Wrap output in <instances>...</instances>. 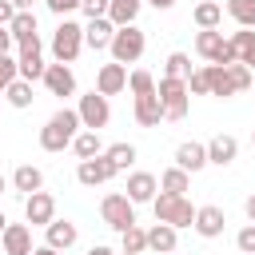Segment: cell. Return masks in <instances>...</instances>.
<instances>
[{
    "label": "cell",
    "instance_id": "cell-9",
    "mask_svg": "<svg viewBox=\"0 0 255 255\" xmlns=\"http://www.w3.org/2000/svg\"><path fill=\"white\" fill-rule=\"evenodd\" d=\"M24 219H28V227H48L56 219V199L44 187L32 191V195H24Z\"/></svg>",
    "mask_w": 255,
    "mask_h": 255
},
{
    "label": "cell",
    "instance_id": "cell-18",
    "mask_svg": "<svg viewBox=\"0 0 255 255\" xmlns=\"http://www.w3.org/2000/svg\"><path fill=\"white\" fill-rule=\"evenodd\" d=\"M124 191H128V199H131V203H151V199H155V191H159V179H155L151 171H131Z\"/></svg>",
    "mask_w": 255,
    "mask_h": 255
},
{
    "label": "cell",
    "instance_id": "cell-25",
    "mask_svg": "<svg viewBox=\"0 0 255 255\" xmlns=\"http://www.w3.org/2000/svg\"><path fill=\"white\" fill-rule=\"evenodd\" d=\"M12 187H16L20 195H32V191H40V187H44V171H40V167H32V163H20V167L12 171Z\"/></svg>",
    "mask_w": 255,
    "mask_h": 255
},
{
    "label": "cell",
    "instance_id": "cell-27",
    "mask_svg": "<svg viewBox=\"0 0 255 255\" xmlns=\"http://www.w3.org/2000/svg\"><path fill=\"white\" fill-rule=\"evenodd\" d=\"M139 8H143V0H112V4H108V20H112L116 28H124V24H135Z\"/></svg>",
    "mask_w": 255,
    "mask_h": 255
},
{
    "label": "cell",
    "instance_id": "cell-43",
    "mask_svg": "<svg viewBox=\"0 0 255 255\" xmlns=\"http://www.w3.org/2000/svg\"><path fill=\"white\" fill-rule=\"evenodd\" d=\"M12 44H16V40H12V32L0 24V52H12Z\"/></svg>",
    "mask_w": 255,
    "mask_h": 255
},
{
    "label": "cell",
    "instance_id": "cell-21",
    "mask_svg": "<svg viewBox=\"0 0 255 255\" xmlns=\"http://www.w3.org/2000/svg\"><path fill=\"white\" fill-rule=\"evenodd\" d=\"M112 32H116V24H112L108 16H96V20L84 24V44H88L92 52H100V48L112 44Z\"/></svg>",
    "mask_w": 255,
    "mask_h": 255
},
{
    "label": "cell",
    "instance_id": "cell-49",
    "mask_svg": "<svg viewBox=\"0 0 255 255\" xmlns=\"http://www.w3.org/2000/svg\"><path fill=\"white\" fill-rule=\"evenodd\" d=\"M4 227H8V219H4V211H0V235H4Z\"/></svg>",
    "mask_w": 255,
    "mask_h": 255
},
{
    "label": "cell",
    "instance_id": "cell-3",
    "mask_svg": "<svg viewBox=\"0 0 255 255\" xmlns=\"http://www.w3.org/2000/svg\"><path fill=\"white\" fill-rule=\"evenodd\" d=\"M143 48H147V36L135 28V24H124V28H116L112 32V44H108V52H112V60L116 64H135L139 56H143Z\"/></svg>",
    "mask_w": 255,
    "mask_h": 255
},
{
    "label": "cell",
    "instance_id": "cell-8",
    "mask_svg": "<svg viewBox=\"0 0 255 255\" xmlns=\"http://www.w3.org/2000/svg\"><path fill=\"white\" fill-rule=\"evenodd\" d=\"M76 112H80V124H84L88 131H100V128H108V120H112V104H108V96H100L96 88H92L88 96H80Z\"/></svg>",
    "mask_w": 255,
    "mask_h": 255
},
{
    "label": "cell",
    "instance_id": "cell-5",
    "mask_svg": "<svg viewBox=\"0 0 255 255\" xmlns=\"http://www.w3.org/2000/svg\"><path fill=\"white\" fill-rule=\"evenodd\" d=\"M80 48H84V24H76V20H60V28L52 32V56H56V64H72L76 56H80Z\"/></svg>",
    "mask_w": 255,
    "mask_h": 255
},
{
    "label": "cell",
    "instance_id": "cell-6",
    "mask_svg": "<svg viewBox=\"0 0 255 255\" xmlns=\"http://www.w3.org/2000/svg\"><path fill=\"white\" fill-rule=\"evenodd\" d=\"M195 52H199L207 64H235V48L227 44V36H223L219 28H199Z\"/></svg>",
    "mask_w": 255,
    "mask_h": 255
},
{
    "label": "cell",
    "instance_id": "cell-29",
    "mask_svg": "<svg viewBox=\"0 0 255 255\" xmlns=\"http://www.w3.org/2000/svg\"><path fill=\"white\" fill-rule=\"evenodd\" d=\"M191 20H195V28H219V24H223V4L203 0V4H195Z\"/></svg>",
    "mask_w": 255,
    "mask_h": 255
},
{
    "label": "cell",
    "instance_id": "cell-40",
    "mask_svg": "<svg viewBox=\"0 0 255 255\" xmlns=\"http://www.w3.org/2000/svg\"><path fill=\"white\" fill-rule=\"evenodd\" d=\"M44 4H48V12H52V16H60V20H64V16H72V12L80 8V0H44Z\"/></svg>",
    "mask_w": 255,
    "mask_h": 255
},
{
    "label": "cell",
    "instance_id": "cell-13",
    "mask_svg": "<svg viewBox=\"0 0 255 255\" xmlns=\"http://www.w3.org/2000/svg\"><path fill=\"white\" fill-rule=\"evenodd\" d=\"M8 32H12V40H16L20 48L40 52V28H36V12H16V16H12V24H8Z\"/></svg>",
    "mask_w": 255,
    "mask_h": 255
},
{
    "label": "cell",
    "instance_id": "cell-20",
    "mask_svg": "<svg viewBox=\"0 0 255 255\" xmlns=\"http://www.w3.org/2000/svg\"><path fill=\"white\" fill-rule=\"evenodd\" d=\"M235 155H239V139L235 135H215L211 143H207V163H215V167H227V163H235Z\"/></svg>",
    "mask_w": 255,
    "mask_h": 255
},
{
    "label": "cell",
    "instance_id": "cell-22",
    "mask_svg": "<svg viewBox=\"0 0 255 255\" xmlns=\"http://www.w3.org/2000/svg\"><path fill=\"white\" fill-rule=\"evenodd\" d=\"M159 120H163L159 96H135V124L139 128H159Z\"/></svg>",
    "mask_w": 255,
    "mask_h": 255
},
{
    "label": "cell",
    "instance_id": "cell-12",
    "mask_svg": "<svg viewBox=\"0 0 255 255\" xmlns=\"http://www.w3.org/2000/svg\"><path fill=\"white\" fill-rule=\"evenodd\" d=\"M203 72H207V96L227 100V96H235V92H239L231 64H203Z\"/></svg>",
    "mask_w": 255,
    "mask_h": 255
},
{
    "label": "cell",
    "instance_id": "cell-26",
    "mask_svg": "<svg viewBox=\"0 0 255 255\" xmlns=\"http://www.w3.org/2000/svg\"><path fill=\"white\" fill-rule=\"evenodd\" d=\"M44 60H40V52H32V48H20V60H16V72H20V80H28V84H36V80H44Z\"/></svg>",
    "mask_w": 255,
    "mask_h": 255
},
{
    "label": "cell",
    "instance_id": "cell-52",
    "mask_svg": "<svg viewBox=\"0 0 255 255\" xmlns=\"http://www.w3.org/2000/svg\"><path fill=\"white\" fill-rule=\"evenodd\" d=\"M116 255H131V251H116Z\"/></svg>",
    "mask_w": 255,
    "mask_h": 255
},
{
    "label": "cell",
    "instance_id": "cell-4",
    "mask_svg": "<svg viewBox=\"0 0 255 255\" xmlns=\"http://www.w3.org/2000/svg\"><path fill=\"white\" fill-rule=\"evenodd\" d=\"M155 96H159V104H163V120H183V116H187V108H191L187 80L159 76V84H155Z\"/></svg>",
    "mask_w": 255,
    "mask_h": 255
},
{
    "label": "cell",
    "instance_id": "cell-15",
    "mask_svg": "<svg viewBox=\"0 0 255 255\" xmlns=\"http://www.w3.org/2000/svg\"><path fill=\"white\" fill-rule=\"evenodd\" d=\"M128 88V68L124 64H100V72H96V92L100 96H120Z\"/></svg>",
    "mask_w": 255,
    "mask_h": 255
},
{
    "label": "cell",
    "instance_id": "cell-51",
    "mask_svg": "<svg viewBox=\"0 0 255 255\" xmlns=\"http://www.w3.org/2000/svg\"><path fill=\"white\" fill-rule=\"evenodd\" d=\"M251 147H255V128H251Z\"/></svg>",
    "mask_w": 255,
    "mask_h": 255
},
{
    "label": "cell",
    "instance_id": "cell-16",
    "mask_svg": "<svg viewBox=\"0 0 255 255\" xmlns=\"http://www.w3.org/2000/svg\"><path fill=\"white\" fill-rule=\"evenodd\" d=\"M4 255H32V227L28 223H8L0 235Z\"/></svg>",
    "mask_w": 255,
    "mask_h": 255
},
{
    "label": "cell",
    "instance_id": "cell-30",
    "mask_svg": "<svg viewBox=\"0 0 255 255\" xmlns=\"http://www.w3.org/2000/svg\"><path fill=\"white\" fill-rule=\"evenodd\" d=\"M104 155L112 159V167H116V171H128V167L135 163V155H139V151H135V143H112V147H104Z\"/></svg>",
    "mask_w": 255,
    "mask_h": 255
},
{
    "label": "cell",
    "instance_id": "cell-45",
    "mask_svg": "<svg viewBox=\"0 0 255 255\" xmlns=\"http://www.w3.org/2000/svg\"><path fill=\"white\" fill-rule=\"evenodd\" d=\"M155 12H167V8H175V0H147Z\"/></svg>",
    "mask_w": 255,
    "mask_h": 255
},
{
    "label": "cell",
    "instance_id": "cell-11",
    "mask_svg": "<svg viewBox=\"0 0 255 255\" xmlns=\"http://www.w3.org/2000/svg\"><path fill=\"white\" fill-rule=\"evenodd\" d=\"M191 227H195V235H203V239H219V235H223V227H227V215H223V207L203 203V207H195Z\"/></svg>",
    "mask_w": 255,
    "mask_h": 255
},
{
    "label": "cell",
    "instance_id": "cell-28",
    "mask_svg": "<svg viewBox=\"0 0 255 255\" xmlns=\"http://www.w3.org/2000/svg\"><path fill=\"white\" fill-rule=\"evenodd\" d=\"M72 151H76L80 159H92V155H104V143H100V131H88V128H80V131H76V139H72Z\"/></svg>",
    "mask_w": 255,
    "mask_h": 255
},
{
    "label": "cell",
    "instance_id": "cell-23",
    "mask_svg": "<svg viewBox=\"0 0 255 255\" xmlns=\"http://www.w3.org/2000/svg\"><path fill=\"white\" fill-rule=\"evenodd\" d=\"M175 235H179V231H175L171 223H159V219H155V223L147 227V251H159V255L175 251Z\"/></svg>",
    "mask_w": 255,
    "mask_h": 255
},
{
    "label": "cell",
    "instance_id": "cell-53",
    "mask_svg": "<svg viewBox=\"0 0 255 255\" xmlns=\"http://www.w3.org/2000/svg\"><path fill=\"white\" fill-rule=\"evenodd\" d=\"M167 255H175V251H167Z\"/></svg>",
    "mask_w": 255,
    "mask_h": 255
},
{
    "label": "cell",
    "instance_id": "cell-32",
    "mask_svg": "<svg viewBox=\"0 0 255 255\" xmlns=\"http://www.w3.org/2000/svg\"><path fill=\"white\" fill-rule=\"evenodd\" d=\"M4 100H8L12 108H32V84L16 76V80H12L8 88H4Z\"/></svg>",
    "mask_w": 255,
    "mask_h": 255
},
{
    "label": "cell",
    "instance_id": "cell-37",
    "mask_svg": "<svg viewBox=\"0 0 255 255\" xmlns=\"http://www.w3.org/2000/svg\"><path fill=\"white\" fill-rule=\"evenodd\" d=\"M16 76H20V72H16V60H12L8 52H0V96H4V88H8Z\"/></svg>",
    "mask_w": 255,
    "mask_h": 255
},
{
    "label": "cell",
    "instance_id": "cell-42",
    "mask_svg": "<svg viewBox=\"0 0 255 255\" xmlns=\"http://www.w3.org/2000/svg\"><path fill=\"white\" fill-rule=\"evenodd\" d=\"M12 16H16V8H12V0H0V24H4V28L12 24Z\"/></svg>",
    "mask_w": 255,
    "mask_h": 255
},
{
    "label": "cell",
    "instance_id": "cell-1",
    "mask_svg": "<svg viewBox=\"0 0 255 255\" xmlns=\"http://www.w3.org/2000/svg\"><path fill=\"white\" fill-rule=\"evenodd\" d=\"M80 128H84V124H80V112H76V108H60V112H52L48 124L40 128V147H44V151H64V147H72V139H76Z\"/></svg>",
    "mask_w": 255,
    "mask_h": 255
},
{
    "label": "cell",
    "instance_id": "cell-34",
    "mask_svg": "<svg viewBox=\"0 0 255 255\" xmlns=\"http://www.w3.org/2000/svg\"><path fill=\"white\" fill-rule=\"evenodd\" d=\"M163 76H171V80H187V76H191V56H187V52H171V56L163 60Z\"/></svg>",
    "mask_w": 255,
    "mask_h": 255
},
{
    "label": "cell",
    "instance_id": "cell-31",
    "mask_svg": "<svg viewBox=\"0 0 255 255\" xmlns=\"http://www.w3.org/2000/svg\"><path fill=\"white\" fill-rule=\"evenodd\" d=\"M191 187V175L183 171V167H167L163 175H159V191H171V195H183Z\"/></svg>",
    "mask_w": 255,
    "mask_h": 255
},
{
    "label": "cell",
    "instance_id": "cell-19",
    "mask_svg": "<svg viewBox=\"0 0 255 255\" xmlns=\"http://www.w3.org/2000/svg\"><path fill=\"white\" fill-rule=\"evenodd\" d=\"M44 239H48V247H56V251H72L76 239H80V231H76L72 219H52V223L44 227Z\"/></svg>",
    "mask_w": 255,
    "mask_h": 255
},
{
    "label": "cell",
    "instance_id": "cell-46",
    "mask_svg": "<svg viewBox=\"0 0 255 255\" xmlns=\"http://www.w3.org/2000/svg\"><path fill=\"white\" fill-rule=\"evenodd\" d=\"M32 255H68V251H56V247L44 243V247H32Z\"/></svg>",
    "mask_w": 255,
    "mask_h": 255
},
{
    "label": "cell",
    "instance_id": "cell-50",
    "mask_svg": "<svg viewBox=\"0 0 255 255\" xmlns=\"http://www.w3.org/2000/svg\"><path fill=\"white\" fill-rule=\"evenodd\" d=\"M4 187H8V179H4V175H0V191H4Z\"/></svg>",
    "mask_w": 255,
    "mask_h": 255
},
{
    "label": "cell",
    "instance_id": "cell-17",
    "mask_svg": "<svg viewBox=\"0 0 255 255\" xmlns=\"http://www.w3.org/2000/svg\"><path fill=\"white\" fill-rule=\"evenodd\" d=\"M175 167H183L187 175L203 171V167H207V143H195V139L179 143V147H175Z\"/></svg>",
    "mask_w": 255,
    "mask_h": 255
},
{
    "label": "cell",
    "instance_id": "cell-36",
    "mask_svg": "<svg viewBox=\"0 0 255 255\" xmlns=\"http://www.w3.org/2000/svg\"><path fill=\"white\" fill-rule=\"evenodd\" d=\"M120 239H124V251H131V255H143L147 251V231L139 223H131L128 231H120Z\"/></svg>",
    "mask_w": 255,
    "mask_h": 255
},
{
    "label": "cell",
    "instance_id": "cell-48",
    "mask_svg": "<svg viewBox=\"0 0 255 255\" xmlns=\"http://www.w3.org/2000/svg\"><path fill=\"white\" fill-rule=\"evenodd\" d=\"M32 4H36V0H12V8H16V12H32Z\"/></svg>",
    "mask_w": 255,
    "mask_h": 255
},
{
    "label": "cell",
    "instance_id": "cell-47",
    "mask_svg": "<svg viewBox=\"0 0 255 255\" xmlns=\"http://www.w3.org/2000/svg\"><path fill=\"white\" fill-rule=\"evenodd\" d=\"M88 255H116L112 247H104V243H96V247H88Z\"/></svg>",
    "mask_w": 255,
    "mask_h": 255
},
{
    "label": "cell",
    "instance_id": "cell-38",
    "mask_svg": "<svg viewBox=\"0 0 255 255\" xmlns=\"http://www.w3.org/2000/svg\"><path fill=\"white\" fill-rule=\"evenodd\" d=\"M187 92H191V96H207V72H203V68H191V76H187Z\"/></svg>",
    "mask_w": 255,
    "mask_h": 255
},
{
    "label": "cell",
    "instance_id": "cell-35",
    "mask_svg": "<svg viewBox=\"0 0 255 255\" xmlns=\"http://www.w3.org/2000/svg\"><path fill=\"white\" fill-rule=\"evenodd\" d=\"M128 88H131V96H155V76L147 68H135V72H128Z\"/></svg>",
    "mask_w": 255,
    "mask_h": 255
},
{
    "label": "cell",
    "instance_id": "cell-44",
    "mask_svg": "<svg viewBox=\"0 0 255 255\" xmlns=\"http://www.w3.org/2000/svg\"><path fill=\"white\" fill-rule=\"evenodd\" d=\"M243 211H247V223H255V191L247 195V203H243Z\"/></svg>",
    "mask_w": 255,
    "mask_h": 255
},
{
    "label": "cell",
    "instance_id": "cell-2",
    "mask_svg": "<svg viewBox=\"0 0 255 255\" xmlns=\"http://www.w3.org/2000/svg\"><path fill=\"white\" fill-rule=\"evenodd\" d=\"M151 211H155L159 223H171L175 231H179V227H191V219H195L191 199H187V195H171V191H159V195L151 199Z\"/></svg>",
    "mask_w": 255,
    "mask_h": 255
},
{
    "label": "cell",
    "instance_id": "cell-41",
    "mask_svg": "<svg viewBox=\"0 0 255 255\" xmlns=\"http://www.w3.org/2000/svg\"><path fill=\"white\" fill-rule=\"evenodd\" d=\"M108 4H112V0H80V8H84V16H88V20L108 16Z\"/></svg>",
    "mask_w": 255,
    "mask_h": 255
},
{
    "label": "cell",
    "instance_id": "cell-39",
    "mask_svg": "<svg viewBox=\"0 0 255 255\" xmlns=\"http://www.w3.org/2000/svg\"><path fill=\"white\" fill-rule=\"evenodd\" d=\"M235 247H239L243 255H255V223H247V227L235 235Z\"/></svg>",
    "mask_w": 255,
    "mask_h": 255
},
{
    "label": "cell",
    "instance_id": "cell-14",
    "mask_svg": "<svg viewBox=\"0 0 255 255\" xmlns=\"http://www.w3.org/2000/svg\"><path fill=\"white\" fill-rule=\"evenodd\" d=\"M44 88L52 92V96H76V72L68 68V64H48L44 68Z\"/></svg>",
    "mask_w": 255,
    "mask_h": 255
},
{
    "label": "cell",
    "instance_id": "cell-33",
    "mask_svg": "<svg viewBox=\"0 0 255 255\" xmlns=\"http://www.w3.org/2000/svg\"><path fill=\"white\" fill-rule=\"evenodd\" d=\"M227 16L239 28H255V0H227Z\"/></svg>",
    "mask_w": 255,
    "mask_h": 255
},
{
    "label": "cell",
    "instance_id": "cell-7",
    "mask_svg": "<svg viewBox=\"0 0 255 255\" xmlns=\"http://www.w3.org/2000/svg\"><path fill=\"white\" fill-rule=\"evenodd\" d=\"M100 215H104V223H108L112 231H128V227L135 223V203H131L128 195L112 191V195L100 199Z\"/></svg>",
    "mask_w": 255,
    "mask_h": 255
},
{
    "label": "cell",
    "instance_id": "cell-24",
    "mask_svg": "<svg viewBox=\"0 0 255 255\" xmlns=\"http://www.w3.org/2000/svg\"><path fill=\"white\" fill-rule=\"evenodd\" d=\"M227 44L235 48V60H239V64H247V68L255 72V32H251V28H239V32H231V36H227Z\"/></svg>",
    "mask_w": 255,
    "mask_h": 255
},
{
    "label": "cell",
    "instance_id": "cell-10",
    "mask_svg": "<svg viewBox=\"0 0 255 255\" xmlns=\"http://www.w3.org/2000/svg\"><path fill=\"white\" fill-rule=\"evenodd\" d=\"M120 171L112 167V159L108 155H92V159H80V167H76V179L84 183V187H100V183H108V179H116Z\"/></svg>",
    "mask_w": 255,
    "mask_h": 255
}]
</instances>
